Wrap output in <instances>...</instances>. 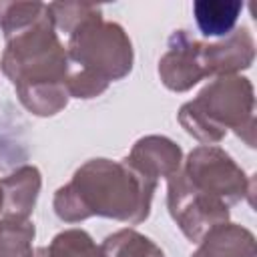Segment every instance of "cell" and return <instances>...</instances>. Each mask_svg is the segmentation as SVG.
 Listing matches in <instances>:
<instances>
[{
    "instance_id": "1",
    "label": "cell",
    "mask_w": 257,
    "mask_h": 257,
    "mask_svg": "<svg viewBox=\"0 0 257 257\" xmlns=\"http://www.w3.org/2000/svg\"><path fill=\"white\" fill-rule=\"evenodd\" d=\"M157 181L137 171L126 159H92L54 195V213L64 223L108 217L128 225L143 223L151 213Z\"/></svg>"
},
{
    "instance_id": "12",
    "label": "cell",
    "mask_w": 257,
    "mask_h": 257,
    "mask_svg": "<svg viewBox=\"0 0 257 257\" xmlns=\"http://www.w3.org/2000/svg\"><path fill=\"white\" fill-rule=\"evenodd\" d=\"M243 2L239 0H197L193 14L205 36H227L235 30Z\"/></svg>"
},
{
    "instance_id": "4",
    "label": "cell",
    "mask_w": 257,
    "mask_h": 257,
    "mask_svg": "<svg viewBox=\"0 0 257 257\" xmlns=\"http://www.w3.org/2000/svg\"><path fill=\"white\" fill-rule=\"evenodd\" d=\"M181 126L201 145L219 143L235 131L247 147H255V96L245 76H217L179 110Z\"/></svg>"
},
{
    "instance_id": "15",
    "label": "cell",
    "mask_w": 257,
    "mask_h": 257,
    "mask_svg": "<svg viewBox=\"0 0 257 257\" xmlns=\"http://www.w3.org/2000/svg\"><path fill=\"white\" fill-rule=\"evenodd\" d=\"M34 223L26 221H2L0 229V257H34Z\"/></svg>"
},
{
    "instance_id": "8",
    "label": "cell",
    "mask_w": 257,
    "mask_h": 257,
    "mask_svg": "<svg viewBox=\"0 0 257 257\" xmlns=\"http://www.w3.org/2000/svg\"><path fill=\"white\" fill-rule=\"evenodd\" d=\"M199 56L205 76H229L253 64L255 40L249 28L241 26L221 42H199Z\"/></svg>"
},
{
    "instance_id": "19",
    "label": "cell",
    "mask_w": 257,
    "mask_h": 257,
    "mask_svg": "<svg viewBox=\"0 0 257 257\" xmlns=\"http://www.w3.org/2000/svg\"><path fill=\"white\" fill-rule=\"evenodd\" d=\"M0 215H2V191H0ZM0 229H2V219H0Z\"/></svg>"
},
{
    "instance_id": "13",
    "label": "cell",
    "mask_w": 257,
    "mask_h": 257,
    "mask_svg": "<svg viewBox=\"0 0 257 257\" xmlns=\"http://www.w3.org/2000/svg\"><path fill=\"white\" fill-rule=\"evenodd\" d=\"M100 249L104 257H165L159 245L135 229H120L108 235Z\"/></svg>"
},
{
    "instance_id": "7",
    "label": "cell",
    "mask_w": 257,
    "mask_h": 257,
    "mask_svg": "<svg viewBox=\"0 0 257 257\" xmlns=\"http://www.w3.org/2000/svg\"><path fill=\"white\" fill-rule=\"evenodd\" d=\"M199 42L187 30H175L171 34L169 48L159 60V76L169 90L185 92L207 78L199 58Z\"/></svg>"
},
{
    "instance_id": "10",
    "label": "cell",
    "mask_w": 257,
    "mask_h": 257,
    "mask_svg": "<svg viewBox=\"0 0 257 257\" xmlns=\"http://www.w3.org/2000/svg\"><path fill=\"white\" fill-rule=\"evenodd\" d=\"M40 171L32 165H24L0 179L2 191V221H26L30 219L38 193H40Z\"/></svg>"
},
{
    "instance_id": "18",
    "label": "cell",
    "mask_w": 257,
    "mask_h": 257,
    "mask_svg": "<svg viewBox=\"0 0 257 257\" xmlns=\"http://www.w3.org/2000/svg\"><path fill=\"white\" fill-rule=\"evenodd\" d=\"M34 257H48L46 247H38V249H34Z\"/></svg>"
},
{
    "instance_id": "2",
    "label": "cell",
    "mask_w": 257,
    "mask_h": 257,
    "mask_svg": "<svg viewBox=\"0 0 257 257\" xmlns=\"http://www.w3.org/2000/svg\"><path fill=\"white\" fill-rule=\"evenodd\" d=\"M68 66V54L56 34L48 4L34 24L6 38L0 58V68L14 84L20 102L38 116H52L66 106Z\"/></svg>"
},
{
    "instance_id": "17",
    "label": "cell",
    "mask_w": 257,
    "mask_h": 257,
    "mask_svg": "<svg viewBox=\"0 0 257 257\" xmlns=\"http://www.w3.org/2000/svg\"><path fill=\"white\" fill-rule=\"evenodd\" d=\"M48 10H50V16H52L54 28L62 30L66 34H70L86 18L102 12L100 6L84 4V2H52V4H48Z\"/></svg>"
},
{
    "instance_id": "3",
    "label": "cell",
    "mask_w": 257,
    "mask_h": 257,
    "mask_svg": "<svg viewBox=\"0 0 257 257\" xmlns=\"http://www.w3.org/2000/svg\"><path fill=\"white\" fill-rule=\"evenodd\" d=\"M68 96L94 98L133 68V44L124 28L94 14L68 34Z\"/></svg>"
},
{
    "instance_id": "9",
    "label": "cell",
    "mask_w": 257,
    "mask_h": 257,
    "mask_svg": "<svg viewBox=\"0 0 257 257\" xmlns=\"http://www.w3.org/2000/svg\"><path fill=\"white\" fill-rule=\"evenodd\" d=\"M126 161L149 179L159 181V177L169 179L181 169L183 151L167 137L149 135L135 143Z\"/></svg>"
},
{
    "instance_id": "16",
    "label": "cell",
    "mask_w": 257,
    "mask_h": 257,
    "mask_svg": "<svg viewBox=\"0 0 257 257\" xmlns=\"http://www.w3.org/2000/svg\"><path fill=\"white\" fill-rule=\"evenodd\" d=\"M46 12L42 2H2L0 0V28L6 38L34 24Z\"/></svg>"
},
{
    "instance_id": "5",
    "label": "cell",
    "mask_w": 257,
    "mask_h": 257,
    "mask_svg": "<svg viewBox=\"0 0 257 257\" xmlns=\"http://www.w3.org/2000/svg\"><path fill=\"white\" fill-rule=\"evenodd\" d=\"M185 177L201 193L231 207L245 197L253 203V179L217 145H201L193 149L181 167Z\"/></svg>"
},
{
    "instance_id": "14",
    "label": "cell",
    "mask_w": 257,
    "mask_h": 257,
    "mask_svg": "<svg viewBox=\"0 0 257 257\" xmlns=\"http://www.w3.org/2000/svg\"><path fill=\"white\" fill-rule=\"evenodd\" d=\"M46 253L48 257H104L100 245H96L84 229L60 231L46 247Z\"/></svg>"
},
{
    "instance_id": "6",
    "label": "cell",
    "mask_w": 257,
    "mask_h": 257,
    "mask_svg": "<svg viewBox=\"0 0 257 257\" xmlns=\"http://www.w3.org/2000/svg\"><path fill=\"white\" fill-rule=\"evenodd\" d=\"M167 181L169 213L191 243H199L211 229L229 221V207L193 187L181 169Z\"/></svg>"
},
{
    "instance_id": "11",
    "label": "cell",
    "mask_w": 257,
    "mask_h": 257,
    "mask_svg": "<svg viewBox=\"0 0 257 257\" xmlns=\"http://www.w3.org/2000/svg\"><path fill=\"white\" fill-rule=\"evenodd\" d=\"M199 243V249L191 257H257L253 233L235 223L211 229Z\"/></svg>"
}]
</instances>
